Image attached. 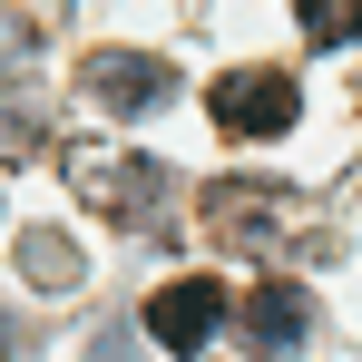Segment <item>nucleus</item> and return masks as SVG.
<instances>
[{
  "instance_id": "5",
  "label": "nucleus",
  "mask_w": 362,
  "mask_h": 362,
  "mask_svg": "<svg viewBox=\"0 0 362 362\" xmlns=\"http://www.w3.org/2000/svg\"><path fill=\"white\" fill-rule=\"evenodd\" d=\"M137 323H147V343H167V353H206L216 323H226V284H216V274H177V284L147 294Z\"/></svg>"
},
{
  "instance_id": "6",
  "label": "nucleus",
  "mask_w": 362,
  "mask_h": 362,
  "mask_svg": "<svg viewBox=\"0 0 362 362\" xmlns=\"http://www.w3.org/2000/svg\"><path fill=\"white\" fill-rule=\"evenodd\" d=\"M235 323H245V343H255V353H303V333H313V294L274 274V284H255V294H245Z\"/></svg>"
},
{
  "instance_id": "7",
  "label": "nucleus",
  "mask_w": 362,
  "mask_h": 362,
  "mask_svg": "<svg viewBox=\"0 0 362 362\" xmlns=\"http://www.w3.org/2000/svg\"><path fill=\"white\" fill-rule=\"evenodd\" d=\"M20 274H30L40 294H69V284L88 274V255H78L59 226H30V235H20Z\"/></svg>"
},
{
  "instance_id": "4",
  "label": "nucleus",
  "mask_w": 362,
  "mask_h": 362,
  "mask_svg": "<svg viewBox=\"0 0 362 362\" xmlns=\"http://www.w3.org/2000/svg\"><path fill=\"white\" fill-rule=\"evenodd\" d=\"M78 88H88L108 118H147V108H167L177 69L157 59V49H88V59H78Z\"/></svg>"
},
{
  "instance_id": "3",
  "label": "nucleus",
  "mask_w": 362,
  "mask_h": 362,
  "mask_svg": "<svg viewBox=\"0 0 362 362\" xmlns=\"http://www.w3.org/2000/svg\"><path fill=\"white\" fill-rule=\"evenodd\" d=\"M206 108H216L226 137H284V127L303 118V88L284 69H226V78L206 88Z\"/></svg>"
},
{
  "instance_id": "8",
  "label": "nucleus",
  "mask_w": 362,
  "mask_h": 362,
  "mask_svg": "<svg viewBox=\"0 0 362 362\" xmlns=\"http://www.w3.org/2000/svg\"><path fill=\"white\" fill-rule=\"evenodd\" d=\"M303 40H313V49L362 40V0H313V10H303Z\"/></svg>"
},
{
  "instance_id": "1",
  "label": "nucleus",
  "mask_w": 362,
  "mask_h": 362,
  "mask_svg": "<svg viewBox=\"0 0 362 362\" xmlns=\"http://www.w3.org/2000/svg\"><path fill=\"white\" fill-rule=\"evenodd\" d=\"M206 226L235 245V255H294V245L333 255V226L303 206L294 186H264V177H226V186H206Z\"/></svg>"
},
{
  "instance_id": "2",
  "label": "nucleus",
  "mask_w": 362,
  "mask_h": 362,
  "mask_svg": "<svg viewBox=\"0 0 362 362\" xmlns=\"http://www.w3.org/2000/svg\"><path fill=\"white\" fill-rule=\"evenodd\" d=\"M59 177H69V196H78L88 216H108V226H157V216H167V167L137 157V147H78Z\"/></svg>"
}]
</instances>
